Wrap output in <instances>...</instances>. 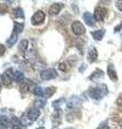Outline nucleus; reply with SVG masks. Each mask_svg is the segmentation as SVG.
I'll return each mask as SVG.
<instances>
[{
  "label": "nucleus",
  "mask_w": 122,
  "mask_h": 129,
  "mask_svg": "<svg viewBox=\"0 0 122 129\" xmlns=\"http://www.w3.org/2000/svg\"><path fill=\"white\" fill-rule=\"evenodd\" d=\"M40 114H41V112L39 109H36V108H32V109H29L27 112H26V117L30 120V122H35L36 119H38L40 117Z\"/></svg>",
  "instance_id": "423d86ee"
},
{
  "label": "nucleus",
  "mask_w": 122,
  "mask_h": 129,
  "mask_svg": "<svg viewBox=\"0 0 122 129\" xmlns=\"http://www.w3.org/2000/svg\"><path fill=\"white\" fill-rule=\"evenodd\" d=\"M103 76H104V72L101 69H97L89 76V79H90L91 81H94V82H97L100 79H103Z\"/></svg>",
  "instance_id": "ddd939ff"
},
{
  "label": "nucleus",
  "mask_w": 122,
  "mask_h": 129,
  "mask_svg": "<svg viewBox=\"0 0 122 129\" xmlns=\"http://www.w3.org/2000/svg\"><path fill=\"white\" fill-rule=\"evenodd\" d=\"M68 108L69 109H74L76 107H79L81 104V99L79 98L78 96H72L68 101Z\"/></svg>",
  "instance_id": "6e6552de"
},
{
  "label": "nucleus",
  "mask_w": 122,
  "mask_h": 129,
  "mask_svg": "<svg viewBox=\"0 0 122 129\" xmlns=\"http://www.w3.org/2000/svg\"><path fill=\"white\" fill-rule=\"evenodd\" d=\"M5 52H6V47H5V45H2V44H0V56L5 54Z\"/></svg>",
  "instance_id": "c756f323"
},
{
  "label": "nucleus",
  "mask_w": 122,
  "mask_h": 129,
  "mask_svg": "<svg viewBox=\"0 0 122 129\" xmlns=\"http://www.w3.org/2000/svg\"><path fill=\"white\" fill-rule=\"evenodd\" d=\"M33 94L35 96H38V97H43L44 95V90H43V88L42 87H40V86H35L33 88Z\"/></svg>",
  "instance_id": "393cba45"
},
{
  "label": "nucleus",
  "mask_w": 122,
  "mask_h": 129,
  "mask_svg": "<svg viewBox=\"0 0 122 129\" xmlns=\"http://www.w3.org/2000/svg\"><path fill=\"white\" fill-rule=\"evenodd\" d=\"M45 21V13L43 11H36L31 17V24L34 26H38L40 24H42Z\"/></svg>",
  "instance_id": "20e7f679"
},
{
  "label": "nucleus",
  "mask_w": 122,
  "mask_h": 129,
  "mask_svg": "<svg viewBox=\"0 0 122 129\" xmlns=\"http://www.w3.org/2000/svg\"><path fill=\"white\" fill-rule=\"evenodd\" d=\"M57 76V72L55 69H45L43 71H41L40 73V78L43 81H48V80H52Z\"/></svg>",
  "instance_id": "39448f33"
},
{
  "label": "nucleus",
  "mask_w": 122,
  "mask_h": 129,
  "mask_svg": "<svg viewBox=\"0 0 122 129\" xmlns=\"http://www.w3.org/2000/svg\"><path fill=\"white\" fill-rule=\"evenodd\" d=\"M68 129H71V128H68Z\"/></svg>",
  "instance_id": "f704fd0d"
},
{
  "label": "nucleus",
  "mask_w": 122,
  "mask_h": 129,
  "mask_svg": "<svg viewBox=\"0 0 122 129\" xmlns=\"http://www.w3.org/2000/svg\"><path fill=\"white\" fill-rule=\"evenodd\" d=\"M107 15V10L103 7H96L93 13V17H94L95 22H103L104 18Z\"/></svg>",
  "instance_id": "7ed1b4c3"
},
{
  "label": "nucleus",
  "mask_w": 122,
  "mask_h": 129,
  "mask_svg": "<svg viewBox=\"0 0 122 129\" xmlns=\"http://www.w3.org/2000/svg\"><path fill=\"white\" fill-rule=\"evenodd\" d=\"M12 71V69H9L8 71H6L5 73H2L1 76H0V79H1V82L5 84L6 86H10L11 83H12V73H10V72Z\"/></svg>",
  "instance_id": "0eeeda50"
},
{
  "label": "nucleus",
  "mask_w": 122,
  "mask_h": 129,
  "mask_svg": "<svg viewBox=\"0 0 122 129\" xmlns=\"http://www.w3.org/2000/svg\"><path fill=\"white\" fill-rule=\"evenodd\" d=\"M107 73H108L109 79L111 81H113V82H116L118 80V75H117V72L115 70V67H113L111 63L108 64V67H107Z\"/></svg>",
  "instance_id": "9b49d317"
},
{
  "label": "nucleus",
  "mask_w": 122,
  "mask_h": 129,
  "mask_svg": "<svg viewBox=\"0 0 122 129\" xmlns=\"http://www.w3.org/2000/svg\"><path fill=\"white\" fill-rule=\"evenodd\" d=\"M85 69H86V66H83V67H80V68H79V71H84Z\"/></svg>",
  "instance_id": "2f4dec72"
},
{
  "label": "nucleus",
  "mask_w": 122,
  "mask_h": 129,
  "mask_svg": "<svg viewBox=\"0 0 122 129\" xmlns=\"http://www.w3.org/2000/svg\"><path fill=\"white\" fill-rule=\"evenodd\" d=\"M58 68H59V70L63 71V72H66L67 69H68V67H67V63H66V62H61V63H59Z\"/></svg>",
  "instance_id": "bb28decb"
},
{
  "label": "nucleus",
  "mask_w": 122,
  "mask_h": 129,
  "mask_svg": "<svg viewBox=\"0 0 122 129\" xmlns=\"http://www.w3.org/2000/svg\"><path fill=\"white\" fill-rule=\"evenodd\" d=\"M116 7L118 10H120L122 12V1H117L116 2Z\"/></svg>",
  "instance_id": "c85d7f7f"
},
{
  "label": "nucleus",
  "mask_w": 122,
  "mask_h": 129,
  "mask_svg": "<svg viewBox=\"0 0 122 129\" xmlns=\"http://www.w3.org/2000/svg\"><path fill=\"white\" fill-rule=\"evenodd\" d=\"M22 123H20V120L16 117H13L12 118V128L13 129H22Z\"/></svg>",
  "instance_id": "5701e85b"
},
{
  "label": "nucleus",
  "mask_w": 122,
  "mask_h": 129,
  "mask_svg": "<svg viewBox=\"0 0 122 129\" xmlns=\"http://www.w3.org/2000/svg\"><path fill=\"white\" fill-rule=\"evenodd\" d=\"M116 103L118 104V106L122 107V92H121L119 96H118V98H117V100H116Z\"/></svg>",
  "instance_id": "cd10ccee"
},
{
  "label": "nucleus",
  "mask_w": 122,
  "mask_h": 129,
  "mask_svg": "<svg viewBox=\"0 0 122 129\" xmlns=\"http://www.w3.org/2000/svg\"><path fill=\"white\" fill-rule=\"evenodd\" d=\"M16 42H17V35L13 32V34L10 36V38L7 40V45L9 47H11V46H13Z\"/></svg>",
  "instance_id": "6ab92c4d"
},
{
  "label": "nucleus",
  "mask_w": 122,
  "mask_h": 129,
  "mask_svg": "<svg viewBox=\"0 0 122 129\" xmlns=\"http://www.w3.org/2000/svg\"><path fill=\"white\" fill-rule=\"evenodd\" d=\"M46 104V101H45V99H36L35 100V102H34V106L35 108L38 109V108H44V106Z\"/></svg>",
  "instance_id": "a878e982"
},
{
  "label": "nucleus",
  "mask_w": 122,
  "mask_h": 129,
  "mask_svg": "<svg viewBox=\"0 0 122 129\" xmlns=\"http://www.w3.org/2000/svg\"><path fill=\"white\" fill-rule=\"evenodd\" d=\"M51 119H52V124H54V126H59L61 124V112L60 111H56L55 113H52L51 115Z\"/></svg>",
  "instance_id": "4468645a"
},
{
  "label": "nucleus",
  "mask_w": 122,
  "mask_h": 129,
  "mask_svg": "<svg viewBox=\"0 0 122 129\" xmlns=\"http://www.w3.org/2000/svg\"><path fill=\"white\" fill-rule=\"evenodd\" d=\"M83 18L88 26H94V17H93V15L91 13H89V12L84 13Z\"/></svg>",
  "instance_id": "f8f14e48"
},
{
  "label": "nucleus",
  "mask_w": 122,
  "mask_h": 129,
  "mask_svg": "<svg viewBox=\"0 0 122 129\" xmlns=\"http://www.w3.org/2000/svg\"><path fill=\"white\" fill-rule=\"evenodd\" d=\"M56 92V87H54V86H49V87H47L45 90H44V94L46 95V97H51L52 95H54Z\"/></svg>",
  "instance_id": "b1692460"
},
{
  "label": "nucleus",
  "mask_w": 122,
  "mask_h": 129,
  "mask_svg": "<svg viewBox=\"0 0 122 129\" xmlns=\"http://www.w3.org/2000/svg\"><path fill=\"white\" fill-rule=\"evenodd\" d=\"M28 45H29V42H28V40H26V39L22 40L20 43H19V45H18L19 51H22L23 53H25V52L27 51V48H28Z\"/></svg>",
  "instance_id": "4be33fe9"
},
{
  "label": "nucleus",
  "mask_w": 122,
  "mask_h": 129,
  "mask_svg": "<svg viewBox=\"0 0 122 129\" xmlns=\"http://www.w3.org/2000/svg\"><path fill=\"white\" fill-rule=\"evenodd\" d=\"M12 80L13 81H15V82H18V83H20V82H23L24 81V73L22 71H14L13 73H12Z\"/></svg>",
  "instance_id": "f3484780"
},
{
  "label": "nucleus",
  "mask_w": 122,
  "mask_h": 129,
  "mask_svg": "<svg viewBox=\"0 0 122 129\" xmlns=\"http://www.w3.org/2000/svg\"><path fill=\"white\" fill-rule=\"evenodd\" d=\"M30 86H31V81L25 79L23 82H20V90L22 91H29L30 90Z\"/></svg>",
  "instance_id": "a211bd4d"
},
{
  "label": "nucleus",
  "mask_w": 122,
  "mask_h": 129,
  "mask_svg": "<svg viewBox=\"0 0 122 129\" xmlns=\"http://www.w3.org/2000/svg\"><path fill=\"white\" fill-rule=\"evenodd\" d=\"M66 99L64 98H60V99H58V100H56V101H54L52 102V108H55L57 111H60L61 109L63 108V106L66 104Z\"/></svg>",
  "instance_id": "dca6fc26"
},
{
  "label": "nucleus",
  "mask_w": 122,
  "mask_h": 129,
  "mask_svg": "<svg viewBox=\"0 0 122 129\" xmlns=\"http://www.w3.org/2000/svg\"><path fill=\"white\" fill-rule=\"evenodd\" d=\"M87 59L89 62H94L97 59V51L94 46H91L88 50V54H87Z\"/></svg>",
  "instance_id": "9d476101"
},
{
  "label": "nucleus",
  "mask_w": 122,
  "mask_h": 129,
  "mask_svg": "<svg viewBox=\"0 0 122 129\" xmlns=\"http://www.w3.org/2000/svg\"><path fill=\"white\" fill-rule=\"evenodd\" d=\"M13 13H14V16L17 18H25V14H24V11L22 8H15L13 10Z\"/></svg>",
  "instance_id": "412c9836"
},
{
  "label": "nucleus",
  "mask_w": 122,
  "mask_h": 129,
  "mask_svg": "<svg viewBox=\"0 0 122 129\" xmlns=\"http://www.w3.org/2000/svg\"><path fill=\"white\" fill-rule=\"evenodd\" d=\"M63 8V5L62 3H52V5L48 8V13L49 15L54 16V15H57L60 13V11L62 10Z\"/></svg>",
  "instance_id": "1a4fd4ad"
},
{
  "label": "nucleus",
  "mask_w": 122,
  "mask_h": 129,
  "mask_svg": "<svg viewBox=\"0 0 122 129\" xmlns=\"http://www.w3.org/2000/svg\"><path fill=\"white\" fill-rule=\"evenodd\" d=\"M36 129H44V127H39V128H36Z\"/></svg>",
  "instance_id": "72a5a7b5"
},
{
  "label": "nucleus",
  "mask_w": 122,
  "mask_h": 129,
  "mask_svg": "<svg viewBox=\"0 0 122 129\" xmlns=\"http://www.w3.org/2000/svg\"><path fill=\"white\" fill-rule=\"evenodd\" d=\"M107 92H108L107 86L105 85V84H101V85L96 86V87L90 88V90H89V95H90L91 98L95 99V100H99V99L103 98Z\"/></svg>",
  "instance_id": "f257e3e1"
},
{
  "label": "nucleus",
  "mask_w": 122,
  "mask_h": 129,
  "mask_svg": "<svg viewBox=\"0 0 122 129\" xmlns=\"http://www.w3.org/2000/svg\"><path fill=\"white\" fill-rule=\"evenodd\" d=\"M0 90H1V88H0Z\"/></svg>",
  "instance_id": "c9c22d12"
},
{
  "label": "nucleus",
  "mask_w": 122,
  "mask_h": 129,
  "mask_svg": "<svg viewBox=\"0 0 122 129\" xmlns=\"http://www.w3.org/2000/svg\"><path fill=\"white\" fill-rule=\"evenodd\" d=\"M71 28H72V31L73 34L76 35V36H83L86 34V27L81 22L79 21H74L72 23L71 25Z\"/></svg>",
  "instance_id": "f03ea898"
},
{
  "label": "nucleus",
  "mask_w": 122,
  "mask_h": 129,
  "mask_svg": "<svg viewBox=\"0 0 122 129\" xmlns=\"http://www.w3.org/2000/svg\"><path fill=\"white\" fill-rule=\"evenodd\" d=\"M121 28H122V23L120 24L119 26H117V27L115 28V32H119V31H120V29H121Z\"/></svg>",
  "instance_id": "7c9ffc66"
},
{
  "label": "nucleus",
  "mask_w": 122,
  "mask_h": 129,
  "mask_svg": "<svg viewBox=\"0 0 122 129\" xmlns=\"http://www.w3.org/2000/svg\"><path fill=\"white\" fill-rule=\"evenodd\" d=\"M13 32L16 35H18L20 34V32H23L24 30V24L23 23H17V22H15L14 23V27H13Z\"/></svg>",
  "instance_id": "aec40b11"
},
{
  "label": "nucleus",
  "mask_w": 122,
  "mask_h": 129,
  "mask_svg": "<svg viewBox=\"0 0 122 129\" xmlns=\"http://www.w3.org/2000/svg\"><path fill=\"white\" fill-rule=\"evenodd\" d=\"M104 35H105V29H100V30H95V31L91 32V36L96 41H101V40L103 39Z\"/></svg>",
  "instance_id": "2eb2a0df"
},
{
  "label": "nucleus",
  "mask_w": 122,
  "mask_h": 129,
  "mask_svg": "<svg viewBox=\"0 0 122 129\" xmlns=\"http://www.w3.org/2000/svg\"><path fill=\"white\" fill-rule=\"evenodd\" d=\"M120 128L122 129V120H121V122H120Z\"/></svg>",
  "instance_id": "473e14b6"
}]
</instances>
